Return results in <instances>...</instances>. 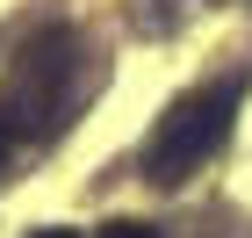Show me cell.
Segmentation results:
<instances>
[{
    "instance_id": "cell-1",
    "label": "cell",
    "mask_w": 252,
    "mask_h": 238,
    "mask_svg": "<svg viewBox=\"0 0 252 238\" xmlns=\"http://www.w3.org/2000/svg\"><path fill=\"white\" fill-rule=\"evenodd\" d=\"M79 87H87V51H79L72 29H36L22 43V58L7 65V87H0V116L15 130H36V137H58L79 108Z\"/></svg>"
},
{
    "instance_id": "cell-2",
    "label": "cell",
    "mask_w": 252,
    "mask_h": 238,
    "mask_svg": "<svg viewBox=\"0 0 252 238\" xmlns=\"http://www.w3.org/2000/svg\"><path fill=\"white\" fill-rule=\"evenodd\" d=\"M238 101H245V79H216V87H194L180 94L166 116L152 123V137H144V180L152 188H180L223 152L238 123Z\"/></svg>"
},
{
    "instance_id": "cell-3",
    "label": "cell",
    "mask_w": 252,
    "mask_h": 238,
    "mask_svg": "<svg viewBox=\"0 0 252 238\" xmlns=\"http://www.w3.org/2000/svg\"><path fill=\"white\" fill-rule=\"evenodd\" d=\"M101 238H158V224H137V217H116V224H101Z\"/></svg>"
},
{
    "instance_id": "cell-4",
    "label": "cell",
    "mask_w": 252,
    "mask_h": 238,
    "mask_svg": "<svg viewBox=\"0 0 252 238\" xmlns=\"http://www.w3.org/2000/svg\"><path fill=\"white\" fill-rule=\"evenodd\" d=\"M7 152H15V123L0 116V166H7Z\"/></svg>"
},
{
    "instance_id": "cell-5",
    "label": "cell",
    "mask_w": 252,
    "mask_h": 238,
    "mask_svg": "<svg viewBox=\"0 0 252 238\" xmlns=\"http://www.w3.org/2000/svg\"><path fill=\"white\" fill-rule=\"evenodd\" d=\"M29 238H79L72 224H43V231H29Z\"/></svg>"
}]
</instances>
